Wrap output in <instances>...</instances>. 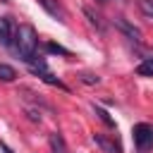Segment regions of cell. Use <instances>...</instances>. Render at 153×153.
<instances>
[{
	"mask_svg": "<svg viewBox=\"0 0 153 153\" xmlns=\"http://www.w3.org/2000/svg\"><path fill=\"white\" fill-rule=\"evenodd\" d=\"M0 148H2V153H14V151H12V148H10L5 141H0Z\"/></svg>",
	"mask_w": 153,
	"mask_h": 153,
	"instance_id": "cell-17",
	"label": "cell"
},
{
	"mask_svg": "<svg viewBox=\"0 0 153 153\" xmlns=\"http://www.w3.org/2000/svg\"><path fill=\"white\" fill-rule=\"evenodd\" d=\"M84 14L88 17V22H91V24H93V26H96L98 31H105V24L100 22V17H98V14H96V12L91 10V7H84Z\"/></svg>",
	"mask_w": 153,
	"mask_h": 153,
	"instance_id": "cell-11",
	"label": "cell"
},
{
	"mask_svg": "<svg viewBox=\"0 0 153 153\" xmlns=\"http://www.w3.org/2000/svg\"><path fill=\"white\" fill-rule=\"evenodd\" d=\"M98 2H100V5H103V2H108V0H98Z\"/></svg>",
	"mask_w": 153,
	"mask_h": 153,
	"instance_id": "cell-18",
	"label": "cell"
},
{
	"mask_svg": "<svg viewBox=\"0 0 153 153\" xmlns=\"http://www.w3.org/2000/svg\"><path fill=\"white\" fill-rule=\"evenodd\" d=\"M79 79H81L86 86H96V84H100V76H98V74H91V72H81Z\"/></svg>",
	"mask_w": 153,
	"mask_h": 153,
	"instance_id": "cell-12",
	"label": "cell"
},
{
	"mask_svg": "<svg viewBox=\"0 0 153 153\" xmlns=\"http://www.w3.org/2000/svg\"><path fill=\"white\" fill-rule=\"evenodd\" d=\"M93 110H96V115H98V117H100V120H103L108 127H112V129H115V120H112V117H110V115H108V112H105L100 105H93Z\"/></svg>",
	"mask_w": 153,
	"mask_h": 153,
	"instance_id": "cell-13",
	"label": "cell"
},
{
	"mask_svg": "<svg viewBox=\"0 0 153 153\" xmlns=\"http://www.w3.org/2000/svg\"><path fill=\"white\" fill-rule=\"evenodd\" d=\"M131 139H134L136 151H141V153L151 151V148H153V127L146 124V122L134 124V129H131Z\"/></svg>",
	"mask_w": 153,
	"mask_h": 153,
	"instance_id": "cell-2",
	"label": "cell"
},
{
	"mask_svg": "<svg viewBox=\"0 0 153 153\" xmlns=\"http://www.w3.org/2000/svg\"><path fill=\"white\" fill-rule=\"evenodd\" d=\"M2 2H10V0H2Z\"/></svg>",
	"mask_w": 153,
	"mask_h": 153,
	"instance_id": "cell-19",
	"label": "cell"
},
{
	"mask_svg": "<svg viewBox=\"0 0 153 153\" xmlns=\"http://www.w3.org/2000/svg\"><path fill=\"white\" fill-rule=\"evenodd\" d=\"M136 5H139V10H141L146 17L153 19V0H136Z\"/></svg>",
	"mask_w": 153,
	"mask_h": 153,
	"instance_id": "cell-14",
	"label": "cell"
},
{
	"mask_svg": "<svg viewBox=\"0 0 153 153\" xmlns=\"http://www.w3.org/2000/svg\"><path fill=\"white\" fill-rule=\"evenodd\" d=\"M17 55L29 65L36 60V48H38V36H36V29L31 24H22L17 31H14V41H12Z\"/></svg>",
	"mask_w": 153,
	"mask_h": 153,
	"instance_id": "cell-1",
	"label": "cell"
},
{
	"mask_svg": "<svg viewBox=\"0 0 153 153\" xmlns=\"http://www.w3.org/2000/svg\"><path fill=\"white\" fill-rule=\"evenodd\" d=\"M136 74H139V76H153V57H146V60L136 67Z\"/></svg>",
	"mask_w": 153,
	"mask_h": 153,
	"instance_id": "cell-10",
	"label": "cell"
},
{
	"mask_svg": "<svg viewBox=\"0 0 153 153\" xmlns=\"http://www.w3.org/2000/svg\"><path fill=\"white\" fill-rule=\"evenodd\" d=\"M14 31H17L14 22H12L10 17H0V45H5V48H12Z\"/></svg>",
	"mask_w": 153,
	"mask_h": 153,
	"instance_id": "cell-3",
	"label": "cell"
},
{
	"mask_svg": "<svg viewBox=\"0 0 153 153\" xmlns=\"http://www.w3.org/2000/svg\"><path fill=\"white\" fill-rule=\"evenodd\" d=\"M45 50H48V53H53V55H69V50H67V48H62L60 43H45Z\"/></svg>",
	"mask_w": 153,
	"mask_h": 153,
	"instance_id": "cell-15",
	"label": "cell"
},
{
	"mask_svg": "<svg viewBox=\"0 0 153 153\" xmlns=\"http://www.w3.org/2000/svg\"><path fill=\"white\" fill-rule=\"evenodd\" d=\"M26 115H29V120H31V122H41V112H38V110L29 108V110H26Z\"/></svg>",
	"mask_w": 153,
	"mask_h": 153,
	"instance_id": "cell-16",
	"label": "cell"
},
{
	"mask_svg": "<svg viewBox=\"0 0 153 153\" xmlns=\"http://www.w3.org/2000/svg\"><path fill=\"white\" fill-rule=\"evenodd\" d=\"M36 76H38L41 81L50 84V86H57V88H62V91H69V88H67V86H65V84H62V81H60L55 74H50V72H41V74H36Z\"/></svg>",
	"mask_w": 153,
	"mask_h": 153,
	"instance_id": "cell-9",
	"label": "cell"
},
{
	"mask_svg": "<svg viewBox=\"0 0 153 153\" xmlns=\"http://www.w3.org/2000/svg\"><path fill=\"white\" fill-rule=\"evenodd\" d=\"M112 24H115V26H117L127 38H131V41H141V29H136L134 24H129L124 17H115V19H112Z\"/></svg>",
	"mask_w": 153,
	"mask_h": 153,
	"instance_id": "cell-4",
	"label": "cell"
},
{
	"mask_svg": "<svg viewBox=\"0 0 153 153\" xmlns=\"http://www.w3.org/2000/svg\"><path fill=\"white\" fill-rule=\"evenodd\" d=\"M50 17H55V19H60V22H65V10L57 5V0H36Z\"/></svg>",
	"mask_w": 153,
	"mask_h": 153,
	"instance_id": "cell-6",
	"label": "cell"
},
{
	"mask_svg": "<svg viewBox=\"0 0 153 153\" xmlns=\"http://www.w3.org/2000/svg\"><path fill=\"white\" fill-rule=\"evenodd\" d=\"M14 79H17V69H14L12 65H5V62H0V81L10 84V81H14Z\"/></svg>",
	"mask_w": 153,
	"mask_h": 153,
	"instance_id": "cell-8",
	"label": "cell"
},
{
	"mask_svg": "<svg viewBox=\"0 0 153 153\" xmlns=\"http://www.w3.org/2000/svg\"><path fill=\"white\" fill-rule=\"evenodd\" d=\"M93 143L96 146H100L105 153H122V146L117 143V141H112V139H108V136H103V134H93Z\"/></svg>",
	"mask_w": 153,
	"mask_h": 153,
	"instance_id": "cell-5",
	"label": "cell"
},
{
	"mask_svg": "<svg viewBox=\"0 0 153 153\" xmlns=\"http://www.w3.org/2000/svg\"><path fill=\"white\" fill-rule=\"evenodd\" d=\"M48 141H50V151L53 153H67V143H65V139H62L60 131H53Z\"/></svg>",
	"mask_w": 153,
	"mask_h": 153,
	"instance_id": "cell-7",
	"label": "cell"
}]
</instances>
